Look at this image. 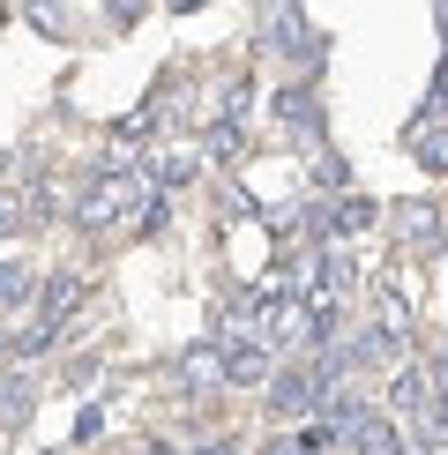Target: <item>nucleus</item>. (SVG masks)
Returning a JSON list of instances; mask_svg holds the SVG:
<instances>
[{
  "label": "nucleus",
  "mask_w": 448,
  "mask_h": 455,
  "mask_svg": "<svg viewBox=\"0 0 448 455\" xmlns=\"http://www.w3.org/2000/svg\"><path fill=\"white\" fill-rule=\"evenodd\" d=\"M261 45H269L276 60H292V68H314V60H322V30L299 15V0H276V8L261 15Z\"/></svg>",
  "instance_id": "obj_1"
},
{
  "label": "nucleus",
  "mask_w": 448,
  "mask_h": 455,
  "mask_svg": "<svg viewBox=\"0 0 448 455\" xmlns=\"http://www.w3.org/2000/svg\"><path fill=\"white\" fill-rule=\"evenodd\" d=\"M261 388H269V411H276V419H314V411H322V373H314V358H307V366H284V373H269V381H261Z\"/></svg>",
  "instance_id": "obj_2"
},
{
  "label": "nucleus",
  "mask_w": 448,
  "mask_h": 455,
  "mask_svg": "<svg viewBox=\"0 0 448 455\" xmlns=\"http://www.w3.org/2000/svg\"><path fill=\"white\" fill-rule=\"evenodd\" d=\"M434 403H441V395H434V373H426V366H396V381H388V411L419 426Z\"/></svg>",
  "instance_id": "obj_3"
},
{
  "label": "nucleus",
  "mask_w": 448,
  "mask_h": 455,
  "mask_svg": "<svg viewBox=\"0 0 448 455\" xmlns=\"http://www.w3.org/2000/svg\"><path fill=\"white\" fill-rule=\"evenodd\" d=\"M75 307H83V276H75V269H60V276L37 283V321H45V329H60Z\"/></svg>",
  "instance_id": "obj_4"
},
{
  "label": "nucleus",
  "mask_w": 448,
  "mask_h": 455,
  "mask_svg": "<svg viewBox=\"0 0 448 455\" xmlns=\"http://www.w3.org/2000/svg\"><path fill=\"white\" fill-rule=\"evenodd\" d=\"M180 388H187V395H210V388H224V351H217V344L180 351Z\"/></svg>",
  "instance_id": "obj_5"
},
{
  "label": "nucleus",
  "mask_w": 448,
  "mask_h": 455,
  "mask_svg": "<svg viewBox=\"0 0 448 455\" xmlns=\"http://www.w3.org/2000/svg\"><path fill=\"white\" fill-rule=\"evenodd\" d=\"M276 120H284L292 135H322V105H314V90H307V83L276 90Z\"/></svg>",
  "instance_id": "obj_6"
},
{
  "label": "nucleus",
  "mask_w": 448,
  "mask_h": 455,
  "mask_svg": "<svg viewBox=\"0 0 448 455\" xmlns=\"http://www.w3.org/2000/svg\"><path fill=\"white\" fill-rule=\"evenodd\" d=\"M373 329L396 336V344H411V299L396 291V283H381V291H373Z\"/></svg>",
  "instance_id": "obj_7"
},
{
  "label": "nucleus",
  "mask_w": 448,
  "mask_h": 455,
  "mask_svg": "<svg viewBox=\"0 0 448 455\" xmlns=\"http://www.w3.org/2000/svg\"><path fill=\"white\" fill-rule=\"evenodd\" d=\"M366 224H373V202H366V195H344V202H336V210H329L322 239H359Z\"/></svg>",
  "instance_id": "obj_8"
},
{
  "label": "nucleus",
  "mask_w": 448,
  "mask_h": 455,
  "mask_svg": "<svg viewBox=\"0 0 448 455\" xmlns=\"http://www.w3.org/2000/svg\"><path fill=\"white\" fill-rule=\"evenodd\" d=\"M351 448H359V455H404V433L388 426V419H373V411H366V419L351 426Z\"/></svg>",
  "instance_id": "obj_9"
},
{
  "label": "nucleus",
  "mask_w": 448,
  "mask_h": 455,
  "mask_svg": "<svg viewBox=\"0 0 448 455\" xmlns=\"http://www.w3.org/2000/svg\"><path fill=\"white\" fill-rule=\"evenodd\" d=\"M411 157H419L426 172H448V127H434V120H411Z\"/></svg>",
  "instance_id": "obj_10"
},
{
  "label": "nucleus",
  "mask_w": 448,
  "mask_h": 455,
  "mask_svg": "<svg viewBox=\"0 0 448 455\" xmlns=\"http://www.w3.org/2000/svg\"><path fill=\"white\" fill-rule=\"evenodd\" d=\"M396 239L404 246H434L441 239V217L426 210V202H404V210H396Z\"/></svg>",
  "instance_id": "obj_11"
},
{
  "label": "nucleus",
  "mask_w": 448,
  "mask_h": 455,
  "mask_svg": "<svg viewBox=\"0 0 448 455\" xmlns=\"http://www.w3.org/2000/svg\"><path fill=\"white\" fill-rule=\"evenodd\" d=\"M30 299H37V291H30V276H23V269H15V261H8V254H0V314H23V307H30Z\"/></svg>",
  "instance_id": "obj_12"
},
{
  "label": "nucleus",
  "mask_w": 448,
  "mask_h": 455,
  "mask_svg": "<svg viewBox=\"0 0 448 455\" xmlns=\"http://www.w3.org/2000/svg\"><path fill=\"white\" fill-rule=\"evenodd\" d=\"M30 217H37V195H0V239L30 232Z\"/></svg>",
  "instance_id": "obj_13"
},
{
  "label": "nucleus",
  "mask_w": 448,
  "mask_h": 455,
  "mask_svg": "<svg viewBox=\"0 0 448 455\" xmlns=\"http://www.w3.org/2000/svg\"><path fill=\"white\" fill-rule=\"evenodd\" d=\"M149 180H157V187H187V180H195V157H157Z\"/></svg>",
  "instance_id": "obj_14"
},
{
  "label": "nucleus",
  "mask_w": 448,
  "mask_h": 455,
  "mask_svg": "<svg viewBox=\"0 0 448 455\" xmlns=\"http://www.w3.org/2000/svg\"><path fill=\"white\" fill-rule=\"evenodd\" d=\"M30 23L45 30V37H60V30H68V15H60V0H30Z\"/></svg>",
  "instance_id": "obj_15"
},
{
  "label": "nucleus",
  "mask_w": 448,
  "mask_h": 455,
  "mask_svg": "<svg viewBox=\"0 0 448 455\" xmlns=\"http://www.w3.org/2000/svg\"><path fill=\"white\" fill-rule=\"evenodd\" d=\"M314 187H329V195H336V187H344V157H329V149H322V157H314Z\"/></svg>",
  "instance_id": "obj_16"
},
{
  "label": "nucleus",
  "mask_w": 448,
  "mask_h": 455,
  "mask_svg": "<svg viewBox=\"0 0 448 455\" xmlns=\"http://www.w3.org/2000/svg\"><path fill=\"white\" fill-rule=\"evenodd\" d=\"M426 373H434V395L448 403V351H434V358H426Z\"/></svg>",
  "instance_id": "obj_17"
},
{
  "label": "nucleus",
  "mask_w": 448,
  "mask_h": 455,
  "mask_svg": "<svg viewBox=\"0 0 448 455\" xmlns=\"http://www.w3.org/2000/svg\"><path fill=\"white\" fill-rule=\"evenodd\" d=\"M105 15H112V23L127 30V23H135V15H142V0H105Z\"/></svg>",
  "instance_id": "obj_18"
},
{
  "label": "nucleus",
  "mask_w": 448,
  "mask_h": 455,
  "mask_svg": "<svg viewBox=\"0 0 448 455\" xmlns=\"http://www.w3.org/2000/svg\"><path fill=\"white\" fill-rule=\"evenodd\" d=\"M269 455H322V448H314V433H299V441H276Z\"/></svg>",
  "instance_id": "obj_19"
},
{
  "label": "nucleus",
  "mask_w": 448,
  "mask_h": 455,
  "mask_svg": "<svg viewBox=\"0 0 448 455\" xmlns=\"http://www.w3.org/2000/svg\"><path fill=\"white\" fill-rule=\"evenodd\" d=\"M195 455H239V448L232 441H210V448H195Z\"/></svg>",
  "instance_id": "obj_20"
},
{
  "label": "nucleus",
  "mask_w": 448,
  "mask_h": 455,
  "mask_svg": "<svg viewBox=\"0 0 448 455\" xmlns=\"http://www.w3.org/2000/svg\"><path fill=\"white\" fill-rule=\"evenodd\" d=\"M135 455H172V448H164V441H149V448H135Z\"/></svg>",
  "instance_id": "obj_21"
},
{
  "label": "nucleus",
  "mask_w": 448,
  "mask_h": 455,
  "mask_svg": "<svg viewBox=\"0 0 448 455\" xmlns=\"http://www.w3.org/2000/svg\"><path fill=\"white\" fill-rule=\"evenodd\" d=\"M172 8H202V0H172Z\"/></svg>",
  "instance_id": "obj_22"
},
{
  "label": "nucleus",
  "mask_w": 448,
  "mask_h": 455,
  "mask_svg": "<svg viewBox=\"0 0 448 455\" xmlns=\"http://www.w3.org/2000/svg\"><path fill=\"white\" fill-rule=\"evenodd\" d=\"M441 15H448V0H441Z\"/></svg>",
  "instance_id": "obj_23"
}]
</instances>
